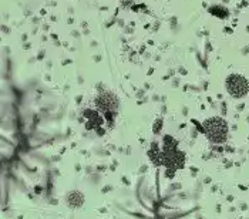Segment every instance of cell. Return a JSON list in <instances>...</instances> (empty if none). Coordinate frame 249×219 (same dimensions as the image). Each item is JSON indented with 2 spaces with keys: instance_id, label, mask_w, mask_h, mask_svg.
I'll return each instance as SVG.
<instances>
[{
  "instance_id": "6da1fadb",
  "label": "cell",
  "mask_w": 249,
  "mask_h": 219,
  "mask_svg": "<svg viewBox=\"0 0 249 219\" xmlns=\"http://www.w3.org/2000/svg\"><path fill=\"white\" fill-rule=\"evenodd\" d=\"M80 122L84 125V128L87 131H94L97 135H106L108 131L113 130V127L108 124L106 117L97 108H94L90 102L81 108Z\"/></svg>"
},
{
  "instance_id": "7a4b0ae2",
  "label": "cell",
  "mask_w": 249,
  "mask_h": 219,
  "mask_svg": "<svg viewBox=\"0 0 249 219\" xmlns=\"http://www.w3.org/2000/svg\"><path fill=\"white\" fill-rule=\"evenodd\" d=\"M90 104L97 108L106 119L108 121V124L114 128L115 118L118 116V108H120V102L113 93L110 91H101L100 94H97L94 99L90 101Z\"/></svg>"
},
{
  "instance_id": "3957f363",
  "label": "cell",
  "mask_w": 249,
  "mask_h": 219,
  "mask_svg": "<svg viewBox=\"0 0 249 219\" xmlns=\"http://www.w3.org/2000/svg\"><path fill=\"white\" fill-rule=\"evenodd\" d=\"M184 161H185L184 154L177 150L175 139H173L171 137H165V145H164V150L161 152V164H164L170 169V171H167V174L170 177H173L174 172L178 168H182Z\"/></svg>"
},
{
  "instance_id": "277c9868",
  "label": "cell",
  "mask_w": 249,
  "mask_h": 219,
  "mask_svg": "<svg viewBox=\"0 0 249 219\" xmlns=\"http://www.w3.org/2000/svg\"><path fill=\"white\" fill-rule=\"evenodd\" d=\"M202 128L212 144H224L228 139V124L224 118L212 117L202 124Z\"/></svg>"
},
{
  "instance_id": "5b68a950",
  "label": "cell",
  "mask_w": 249,
  "mask_h": 219,
  "mask_svg": "<svg viewBox=\"0 0 249 219\" xmlns=\"http://www.w3.org/2000/svg\"><path fill=\"white\" fill-rule=\"evenodd\" d=\"M227 90L233 99H242L248 94L249 84L245 77L239 74H232L227 79Z\"/></svg>"
},
{
  "instance_id": "8992f818",
  "label": "cell",
  "mask_w": 249,
  "mask_h": 219,
  "mask_svg": "<svg viewBox=\"0 0 249 219\" xmlns=\"http://www.w3.org/2000/svg\"><path fill=\"white\" fill-rule=\"evenodd\" d=\"M66 202L69 203V206H70V208L76 209V208H80V206L83 205V202H84V197H83L80 192L73 191V192H70V194L67 195Z\"/></svg>"
}]
</instances>
